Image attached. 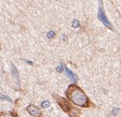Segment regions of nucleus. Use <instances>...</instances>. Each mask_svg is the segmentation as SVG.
Listing matches in <instances>:
<instances>
[{
  "instance_id": "obj_1",
  "label": "nucleus",
  "mask_w": 121,
  "mask_h": 117,
  "mask_svg": "<svg viewBox=\"0 0 121 117\" xmlns=\"http://www.w3.org/2000/svg\"><path fill=\"white\" fill-rule=\"evenodd\" d=\"M66 94L68 100H70L71 102L77 106H80L81 108L94 107V105L91 102L83 90L76 85H70L68 87V90L66 91Z\"/></svg>"
},
{
  "instance_id": "obj_2",
  "label": "nucleus",
  "mask_w": 121,
  "mask_h": 117,
  "mask_svg": "<svg viewBox=\"0 0 121 117\" xmlns=\"http://www.w3.org/2000/svg\"><path fill=\"white\" fill-rule=\"evenodd\" d=\"M54 97H55L56 101L57 102V103L60 105V107L63 109V111L66 112L67 114H68L69 116L80 117V114H81L80 110L77 109L76 108L73 107L67 100L62 98V97L59 96V95H56V94H54Z\"/></svg>"
},
{
  "instance_id": "obj_3",
  "label": "nucleus",
  "mask_w": 121,
  "mask_h": 117,
  "mask_svg": "<svg viewBox=\"0 0 121 117\" xmlns=\"http://www.w3.org/2000/svg\"><path fill=\"white\" fill-rule=\"evenodd\" d=\"M98 18L100 20V22L103 23L104 25L109 28L110 30L113 31L114 29L112 25L111 22L109 21V19L107 18L106 15V12H105V10H104L103 7V3H102V0H99V11H98Z\"/></svg>"
},
{
  "instance_id": "obj_4",
  "label": "nucleus",
  "mask_w": 121,
  "mask_h": 117,
  "mask_svg": "<svg viewBox=\"0 0 121 117\" xmlns=\"http://www.w3.org/2000/svg\"><path fill=\"white\" fill-rule=\"evenodd\" d=\"M26 109L30 115L33 117H43V114L41 112V110L37 107H35V105H29L26 108Z\"/></svg>"
},
{
  "instance_id": "obj_5",
  "label": "nucleus",
  "mask_w": 121,
  "mask_h": 117,
  "mask_svg": "<svg viewBox=\"0 0 121 117\" xmlns=\"http://www.w3.org/2000/svg\"><path fill=\"white\" fill-rule=\"evenodd\" d=\"M62 67H63V69L65 70L66 73H67V75H68V76L69 77V78H70L71 80L73 81V82H75V81H77V76H76V75L74 74L73 72L71 71L70 69H68L67 66H65V65H64L63 63H62Z\"/></svg>"
},
{
  "instance_id": "obj_6",
  "label": "nucleus",
  "mask_w": 121,
  "mask_h": 117,
  "mask_svg": "<svg viewBox=\"0 0 121 117\" xmlns=\"http://www.w3.org/2000/svg\"><path fill=\"white\" fill-rule=\"evenodd\" d=\"M11 74H12L13 77H15V78L19 81V75H18V71L17 70L16 67L14 66L13 64H11Z\"/></svg>"
},
{
  "instance_id": "obj_7",
  "label": "nucleus",
  "mask_w": 121,
  "mask_h": 117,
  "mask_svg": "<svg viewBox=\"0 0 121 117\" xmlns=\"http://www.w3.org/2000/svg\"><path fill=\"white\" fill-rule=\"evenodd\" d=\"M119 113V108H114L112 111V115H117Z\"/></svg>"
},
{
  "instance_id": "obj_8",
  "label": "nucleus",
  "mask_w": 121,
  "mask_h": 117,
  "mask_svg": "<svg viewBox=\"0 0 121 117\" xmlns=\"http://www.w3.org/2000/svg\"><path fill=\"white\" fill-rule=\"evenodd\" d=\"M0 100H6V101H9V102H12V100L9 98L6 95H3V94H0Z\"/></svg>"
},
{
  "instance_id": "obj_9",
  "label": "nucleus",
  "mask_w": 121,
  "mask_h": 117,
  "mask_svg": "<svg viewBox=\"0 0 121 117\" xmlns=\"http://www.w3.org/2000/svg\"><path fill=\"white\" fill-rule=\"evenodd\" d=\"M49 105H50V102H48V101H45V102H43V104H42V107L43 108H48L49 107Z\"/></svg>"
},
{
  "instance_id": "obj_10",
  "label": "nucleus",
  "mask_w": 121,
  "mask_h": 117,
  "mask_svg": "<svg viewBox=\"0 0 121 117\" xmlns=\"http://www.w3.org/2000/svg\"><path fill=\"white\" fill-rule=\"evenodd\" d=\"M72 25H73V28H77V27H78V26L80 25V23H79V21L74 20L73 22V24H72Z\"/></svg>"
},
{
  "instance_id": "obj_11",
  "label": "nucleus",
  "mask_w": 121,
  "mask_h": 117,
  "mask_svg": "<svg viewBox=\"0 0 121 117\" xmlns=\"http://www.w3.org/2000/svg\"><path fill=\"white\" fill-rule=\"evenodd\" d=\"M55 35H56V34H55L54 31H50V32H48V38H52V37L55 36Z\"/></svg>"
},
{
  "instance_id": "obj_12",
  "label": "nucleus",
  "mask_w": 121,
  "mask_h": 117,
  "mask_svg": "<svg viewBox=\"0 0 121 117\" xmlns=\"http://www.w3.org/2000/svg\"><path fill=\"white\" fill-rule=\"evenodd\" d=\"M57 71L62 72V68H61V67H58V68H57Z\"/></svg>"
},
{
  "instance_id": "obj_13",
  "label": "nucleus",
  "mask_w": 121,
  "mask_h": 117,
  "mask_svg": "<svg viewBox=\"0 0 121 117\" xmlns=\"http://www.w3.org/2000/svg\"><path fill=\"white\" fill-rule=\"evenodd\" d=\"M2 117H13V116H11V115H4V116H2Z\"/></svg>"
}]
</instances>
